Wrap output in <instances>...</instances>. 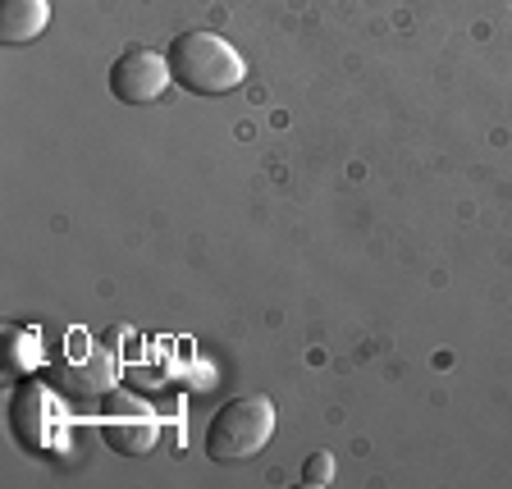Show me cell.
<instances>
[{
  "mask_svg": "<svg viewBox=\"0 0 512 489\" xmlns=\"http://www.w3.org/2000/svg\"><path fill=\"white\" fill-rule=\"evenodd\" d=\"M10 357H14V366H19V371H32V366H42V348H37V343H32L23 330L10 334Z\"/></svg>",
  "mask_w": 512,
  "mask_h": 489,
  "instance_id": "7",
  "label": "cell"
},
{
  "mask_svg": "<svg viewBox=\"0 0 512 489\" xmlns=\"http://www.w3.org/2000/svg\"><path fill=\"white\" fill-rule=\"evenodd\" d=\"M10 426H14V439H19L28 453H46L60 435V403L46 384L28 380L19 384V394L10 403Z\"/></svg>",
  "mask_w": 512,
  "mask_h": 489,
  "instance_id": "4",
  "label": "cell"
},
{
  "mask_svg": "<svg viewBox=\"0 0 512 489\" xmlns=\"http://www.w3.org/2000/svg\"><path fill=\"white\" fill-rule=\"evenodd\" d=\"M51 23V0H0V42L28 46Z\"/></svg>",
  "mask_w": 512,
  "mask_h": 489,
  "instance_id": "6",
  "label": "cell"
},
{
  "mask_svg": "<svg viewBox=\"0 0 512 489\" xmlns=\"http://www.w3.org/2000/svg\"><path fill=\"white\" fill-rule=\"evenodd\" d=\"M334 480V453H311L307 467H302V485L320 489V485H330Z\"/></svg>",
  "mask_w": 512,
  "mask_h": 489,
  "instance_id": "8",
  "label": "cell"
},
{
  "mask_svg": "<svg viewBox=\"0 0 512 489\" xmlns=\"http://www.w3.org/2000/svg\"><path fill=\"white\" fill-rule=\"evenodd\" d=\"M174 83L170 60L156 55L151 46H128L115 64H110V92L124 106H151L165 96V87Z\"/></svg>",
  "mask_w": 512,
  "mask_h": 489,
  "instance_id": "3",
  "label": "cell"
},
{
  "mask_svg": "<svg viewBox=\"0 0 512 489\" xmlns=\"http://www.w3.org/2000/svg\"><path fill=\"white\" fill-rule=\"evenodd\" d=\"M101 435L115 453L124 458H142L151 453L160 439V421L151 416V407H142L138 398H110L106 416H101Z\"/></svg>",
  "mask_w": 512,
  "mask_h": 489,
  "instance_id": "5",
  "label": "cell"
},
{
  "mask_svg": "<svg viewBox=\"0 0 512 489\" xmlns=\"http://www.w3.org/2000/svg\"><path fill=\"white\" fill-rule=\"evenodd\" d=\"M275 439V403L266 394H243L215 407L206 426V458L211 462H247Z\"/></svg>",
  "mask_w": 512,
  "mask_h": 489,
  "instance_id": "2",
  "label": "cell"
},
{
  "mask_svg": "<svg viewBox=\"0 0 512 489\" xmlns=\"http://www.w3.org/2000/svg\"><path fill=\"white\" fill-rule=\"evenodd\" d=\"M165 60H170L174 83L192 96H224L247 78V64L234 51V42H224L220 32H202V28L179 32L170 51H165Z\"/></svg>",
  "mask_w": 512,
  "mask_h": 489,
  "instance_id": "1",
  "label": "cell"
}]
</instances>
